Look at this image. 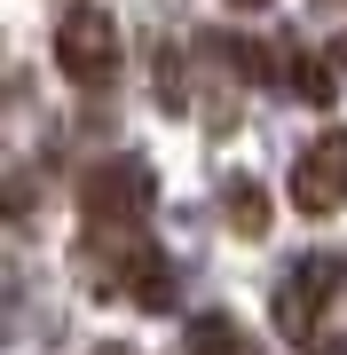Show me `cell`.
<instances>
[{
	"label": "cell",
	"mask_w": 347,
	"mask_h": 355,
	"mask_svg": "<svg viewBox=\"0 0 347 355\" xmlns=\"http://www.w3.org/2000/svg\"><path fill=\"white\" fill-rule=\"evenodd\" d=\"M103 355H127V347H103Z\"/></svg>",
	"instance_id": "7c38bea8"
},
{
	"label": "cell",
	"mask_w": 347,
	"mask_h": 355,
	"mask_svg": "<svg viewBox=\"0 0 347 355\" xmlns=\"http://www.w3.org/2000/svg\"><path fill=\"white\" fill-rule=\"evenodd\" d=\"M237 8H269V0H237Z\"/></svg>",
	"instance_id": "30bf717a"
},
{
	"label": "cell",
	"mask_w": 347,
	"mask_h": 355,
	"mask_svg": "<svg viewBox=\"0 0 347 355\" xmlns=\"http://www.w3.org/2000/svg\"><path fill=\"white\" fill-rule=\"evenodd\" d=\"M276 79H284V95L292 103H332V64L323 55H308V48H276Z\"/></svg>",
	"instance_id": "8992f818"
},
{
	"label": "cell",
	"mask_w": 347,
	"mask_h": 355,
	"mask_svg": "<svg viewBox=\"0 0 347 355\" xmlns=\"http://www.w3.org/2000/svg\"><path fill=\"white\" fill-rule=\"evenodd\" d=\"M221 214H229V229H237L244 245H253V237H269V190H260L253 174H244V182H229V190H221Z\"/></svg>",
	"instance_id": "52a82bcc"
},
{
	"label": "cell",
	"mask_w": 347,
	"mask_h": 355,
	"mask_svg": "<svg viewBox=\"0 0 347 355\" xmlns=\"http://www.w3.org/2000/svg\"><path fill=\"white\" fill-rule=\"evenodd\" d=\"M339 64H347V32H339Z\"/></svg>",
	"instance_id": "8fae6325"
},
{
	"label": "cell",
	"mask_w": 347,
	"mask_h": 355,
	"mask_svg": "<svg viewBox=\"0 0 347 355\" xmlns=\"http://www.w3.org/2000/svg\"><path fill=\"white\" fill-rule=\"evenodd\" d=\"M292 205L300 214H347V135L332 127V135H316L308 150L292 158Z\"/></svg>",
	"instance_id": "5b68a950"
},
{
	"label": "cell",
	"mask_w": 347,
	"mask_h": 355,
	"mask_svg": "<svg viewBox=\"0 0 347 355\" xmlns=\"http://www.w3.org/2000/svg\"><path fill=\"white\" fill-rule=\"evenodd\" d=\"M79 268H87L95 292H127V300L150 308V316H166V308H174V261L158 253L142 229H127V237H95V229H87Z\"/></svg>",
	"instance_id": "6da1fadb"
},
{
	"label": "cell",
	"mask_w": 347,
	"mask_h": 355,
	"mask_svg": "<svg viewBox=\"0 0 347 355\" xmlns=\"http://www.w3.org/2000/svg\"><path fill=\"white\" fill-rule=\"evenodd\" d=\"M190 355H260V347L244 340L229 316H197V324H190Z\"/></svg>",
	"instance_id": "ba28073f"
},
{
	"label": "cell",
	"mask_w": 347,
	"mask_h": 355,
	"mask_svg": "<svg viewBox=\"0 0 347 355\" xmlns=\"http://www.w3.org/2000/svg\"><path fill=\"white\" fill-rule=\"evenodd\" d=\"M332 284H339V261H323V253H300V261L276 277L269 316H276V331H284V340L316 347V324H323V308H332Z\"/></svg>",
	"instance_id": "277c9868"
},
{
	"label": "cell",
	"mask_w": 347,
	"mask_h": 355,
	"mask_svg": "<svg viewBox=\"0 0 347 355\" xmlns=\"http://www.w3.org/2000/svg\"><path fill=\"white\" fill-rule=\"evenodd\" d=\"M308 355H347V340H316V347H308Z\"/></svg>",
	"instance_id": "9c48e42d"
},
{
	"label": "cell",
	"mask_w": 347,
	"mask_h": 355,
	"mask_svg": "<svg viewBox=\"0 0 347 355\" xmlns=\"http://www.w3.org/2000/svg\"><path fill=\"white\" fill-rule=\"evenodd\" d=\"M55 64H64V79L71 87H111L118 79V16H103V8H71L64 24H55Z\"/></svg>",
	"instance_id": "3957f363"
},
{
	"label": "cell",
	"mask_w": 347,
	"mask_h": 355,
	"mask_svg": "<svg viewBox=\"0 0 347 355\" xmlns=\"http://www.w3.org/2000/svg\"><path fill=\"white\" fill-rule=\"evenodd\" d=\"M150 198H158V182H150V166H142L134 150L95 158L87 182H79V214H87L95 237H127V229H142V221H150Z\"/></svg>",
	"instance_id": "7a4b0ae2"
}]
</instances>
